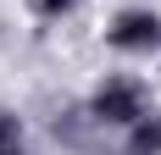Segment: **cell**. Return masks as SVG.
Listing matches in <instances>:
<instances>
[{
    "instance_id": "obj_1",
    "label": "cell",
    "mask_w": 161,
    "mask_h": 155,
    "mask_svg": "<svg viewBox=\"0 0 161 155\" xmlns=\"http://www.w3.org/2000/svg\"><path fill=\"white\" fill-rule=\"evenodd\" d=\"M150 111V94L139 78H106L95 94H89V116L100 127H133L139 116Z\"/></svg>"
},
{
    "instance_id": "obj_2",
    "label": "cell",
    "mask_w": 161,
    "mask_h": 155,
    "mask_svg": "<svg viewBox=\"0 0 161 155\" xmlns=\"http://www.w3.org/2000/svg\"><path fill=\"white\" fill-rule=\"evenodd\" d=\"M106 45L122 50V56H150V50H161V11H150V6L117 11L111 28H106Z\"/></svg>"
},
{
    "instance_id": "obj_3",
    "label": "cell",
    "mask_w": 161,
    "mask_h": 155,
    "mask_svg": "<svg viewBox=\"0 0 161 155\" xmlns=\"http://www.w3.org/2000/svg\"><path fill=\"white\" fill-rule=\"evenodd\" d=\"M128 155H161V116L156 111H145L128 127Z\"/></svg>"
},
{
    "instance_id": "obj_4",
    "label": "cell",
    "mask_w": 161,
    "mask_h": 155,
    "mask_svg": "<svg viewBox=\"0 0 161 155\" xmlns=\"http://www.w3.org/2000/svg\"><path fill=\"white\" fill-rule=\"evenodd\" d=\"M6 150H22V116H11V111H0V155Z\"/></svg>"
},
{
    "instance_id": "obj_5",
    "label": "cell",
    "mask_w": 161,
    "mask_h": 155,
    "mask_svg": "<svg viewBox=\"0 0 161 155\" xmlns=\"http://www.w3.org/2000/svg\"><path fill=\"white\" fill-rule=\"evenodd\" d=\"M72 6H78V0H28V11H33V17H45V22H61Z\"/></svg>"
},
{
    "instance_id": "obj_6",
    "label": "cell",
    "mask_w": 161,
    "mask_h": 155,
    "mask_svg": "<svg viewBox=\"0 0 161 155\" xmlns=\"http://www.w3.org/2000/svg\"><path fill=\"white\" fill-rule=\"evenodd\" d=\"M6 155H22V150H6Z\"/></svg>"
}]
</instances>
